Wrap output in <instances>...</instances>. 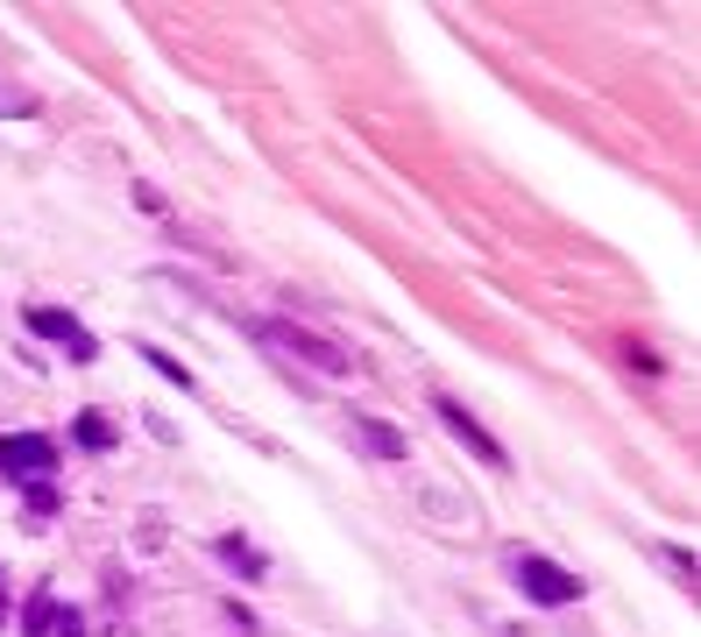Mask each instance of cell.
Wrapping results in <instances>:
<instances>
[{
    "mask_svg": "<svg viewBox=\"0 0 701 637\" xmlns=\"http://www.w3.org/2000/svg\"><path fill=\"white\" fill-rule=\"evenodd\" d=\"M511 581L525 588V602H539V610H566V602L588 595V581H581L574 567H560V559H546V553H517Z\"/></svg>",
    "mask_w": 701,
    "mask_h": 637,
    "instance_id": "cell-1",
    "label": "cell"
},
{
    "mask_svg": "<svg viewBox=\"0 0 701 637\" xmlns=\"http://www.w3.org/2000/svg\"><path fill=\"white\" fill-rule=\"evenodd\" d=\"M248 333H256V340H270V347H283V355H297V361H312V369H326V375L348 369V347L319 340L312 326H291V319H248Z\"/></svg>",
    "mask_w": 701,
    "mask_h": 637,
    "instance_id": "cell-2",
    "label": "cell"
},
{
    "mask_svg": "<svg viewBox=\"0 0 701 637\" xmlns=\"http://www.w3.org/2000/svg\"><path fill=\"white\" fill-rule=\"evenodd\" d=\"M57 461H65V453H57L43 432H0V475H14L22 489L28 482H50Z\"/></svg>",
    "mask_w": 701,
    "mask_h": 637,
    "instance_id": "cell-3",
    "label": "cell"
},
{
    "mask_svg": "<svg viewBox=\"0 0 701 637\" xmlns=\"http://www.w3.org/2000/svg\"><path fill=\"white\" fill-rule=\"evenodd\" d=\"M432 412H440V425H446V432H454V439H460V447H468V453H475V461H482V467H511V453H503V439L489 432L482 418H468V404H460V397H432Z\"/></svg>",
    "mask_w": 701,
    "mask_h": 637,
    "instance_id": "cell-4",
    "label": "cell"
},
{
    "mask_svg": "<svg viewBox=\"0 0 701 637\" xmlns=\"http://www.w3.org/2000/svg\"><path fill=\"white\" fill-rule=\"evenodd\" d=\"M22 319H28V333H36V340H50V347H57V355H71V361H93V355H100V340H93V333H85L71 312H57V305H28Z\"/></svg>",
    "mask_w": 701,
    "mask_h": 637,
    "instance_id": "cell-5",
    "label": "cell"
},
{
    "mask_svg": "<svg viewBox=\"0 0 701 637\" xmlns=\"http://www.w3.org/2000/svg\"><path fill=\"white\" fill-rule=\"evenodd\" d=\"M213 553H220V559H227V567H234V574H242V581H262V574H270V559H262V553H256V545H248V538H242V531H220V538H213Z\"/></svg>",
    "mask_w": 701,
    "mask_h": 637,
    "instance_id": "cell-6",
    "label": "cell"
},
{
    "mask_svg": "<svg viewBox=\"0 0 701 637\" xmlns=\"http://www.w3.org/2000/svg\"><path fill=\"white\" fill-rule=\"evenodd\" d=\"M354 439H362L369 453H376V461H405V432H397V425H383V418H354Z\"/></svg>",
    "mask_w": 701,
    "mask_h": 637,
    "instance_id": "cell-7",
    "label": "cell"
},
{
    "mask_svg": "<svg viewBox=\"0 0 701 637\" xmlns=\"http://www.w3.org/2000/svg\"><path fill=\"white\" fill-rule=\"evenodd\" d=\"M71 439H79L85 453H114V447H121L114 418H100V412H79V425H71Z\"/></svg>",
    "mask_w": 701,
    "mask_h": 637,
    "instance_id": "cell-8",
    "label": "cell"
},
{
    "mask_svg": "<svg viewBox=\"0 0 701 637\" xmlns=\"http://www.w3.org/2000/svg\"><path fill=\"white\" fill-rule=\"evenodd\" d=\"M57 602H50V588H36V595H28V610H22V637H57Z\"/></svg>",
    "mask_w": 701,
    "mask_h": 637,
    "instance_id": "cell-9",
    "label": "cell"
},
{
    "mask_svg": "<svg viewBox=\"0 0 701 637\" xmlns=\"http://www.w3.org/2000/svg\"><path fill=\"white\" fill-rule=\"evenodd\" d=\"M28 114H36V93L14 85V79H0V120H28Z\"/></svg>",
    "mask_w": 701,
    "mask_h": 637,
    "instance_id": "cell-10",
    "label": "cell"
},
{
    "mask_svg": "<svg viewBox=\"0 0 701 637\" xmlns=\"http://www.w3.org/2000/svg\"><path fill=\"white\" fill-rule=\"evenodd\" d=\"M142 361H149V369H156V375H163V383H177V390H191V369H185V361H171V355H156V347H142Z\"/></svg>",
    "mask_w": 701,
    "mask_h": 637,
    "instance_id": "cell-11",
    "label": "cell"
},
{
    "mask_svg": "<svg viewBox=\"0 0 701 637\" xmlns=\"http://www.w3.org/2000/svg\"><path fill=\"white\" fill-rule=\"evenodd\" d=\"M28 510H36V518H50V510H57V489H50V482H28Z\"/></svg>",
    "mask_w": 701,
    "mask_h": 637,
    "instance_id": "cell-12",
    "label": "cell"
},
{
    "mask_svg": "<svg viewBox=\"0 0 701 637\" xmlns=\"http://www.w3.org/2000/svg\"><path fill=\"white\" fill-rule=\"evenodd\" d=\"M666 567H674L680 581H688V574H694V553H688V545H666Z\"/></svg>",
    "mask_w": 701,
    "mask_h": 637,
    "instance_id": "cell-13",
    "label": "cell"
}]
</instances>
